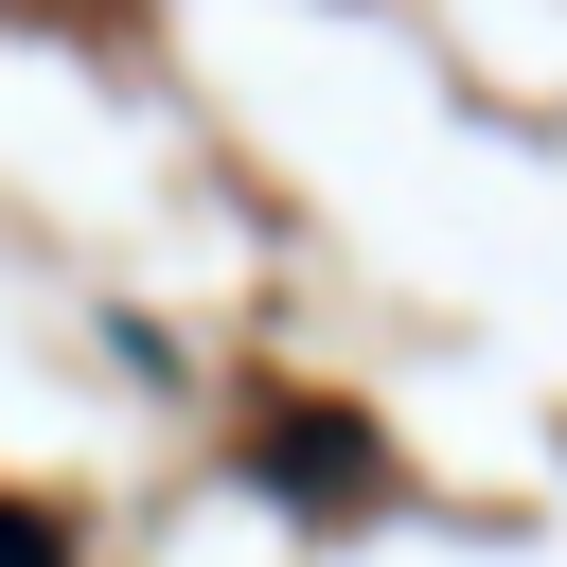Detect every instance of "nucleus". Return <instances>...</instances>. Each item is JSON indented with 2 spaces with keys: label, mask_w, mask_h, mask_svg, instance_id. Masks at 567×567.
Instances as JSON below:
<instances>
[{
  "label": "nucleus",
  "mask_w": 567,
  "mask_h": 567,
  "mask_svg": "<svg viewBox=\"0 0 567 567\" xmlns=\"http://www.w3.org/2000/svg\"><path fill=\"white\" fill-rule=\"evenodd\" d=\"M0 567H71V532H53L35 496H0Z\"/></svg>",
  "instance_id": "f257e3e1"
}]
</instances>
